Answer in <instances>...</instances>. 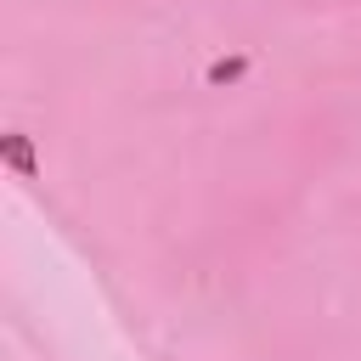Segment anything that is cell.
Returning <instances> with one entry per match:
<instances>
[{
	"instance_id": "7a4b0ae2",
	"label": "cell",
	"mask_w": 361,
	"mask_h": 361,
	"mask_svg": "<svg viewBox=\"0 0 361 361\" xmlns=\"http://www.w3.org/2000/svg\"><path fill=\"white\" fill-rule=\"evenodd\" d=\"M243 73H248L243 56H220V62H209V85H231V79H243Z\"/></svg>"
},
{
	"instance_id": "6da1fadb",
	"label": "cell",
	"mask_w": 361,
	"mask_h": 361,
	"mask_svg": "<svg viewBox=\"0 0 361 361\" xmlns=\"http://www.w3.org/2000/svg\"><path fill=\"white\" fill-rule=\"evenodd\" d=\"M0 158H6L17 175H34V169H39V164H34V141H28V135H17V130H11V135H0Z\"/></svg>"
}]
</instances>
